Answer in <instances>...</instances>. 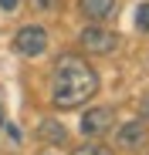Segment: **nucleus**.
<instances>
[{"instance_id":"obj_10","label":"nucleus","mask_w":149,"mask_h":155,"mask_svg":"<svg viewBox=\"0 0 149 155\" xmlns=\"http://www.w3.org/2000/svg\"><path fill=\"white\" fill-rule=\"evenodd\" d=\"M20 7V0H0V10H7V14H14Z\"/></svg>"},{"instance_id":"obj_6","label":"nucleus","mask_w":149,"mask_h":155,"mask_svg":"<svg viewBox=\"0 0 149 155\" xmlns=\"http://www.w3.org/2000/svg\"><path fill=\"white\" fill-rule=\"evenodd\" d=\"M78 7L88 20H109L115 14V0H81Z\"/></svg>"},{"instance_id":"obj_8","label":"nucleus","mask_w":149,"mask_h":155,"mask_svg":"<svg viewBox=\"0 0 149 155\" xmlns=\"http://www.w3.org/2000/svg\"><path fill=\"white\" fill-rule=\"evenodd\" d=\"M71 155H112L109 148H102V145H78Z\"/></svg>"},{"instance_id":"obj_5","label":"nucleus","mask_w":149,"mask_h":155,"mask_svg":"<svg viewBox=\"0 0 149 155\" xmlns=\"http://www.w3.org/2000/svg\"><path fill=\"white\" fill-rule=\"evenodd\" d=\"M112 125H115V111H112V108H88V111L81 115V132H85L88 138L105 135Z\"/></svg>"},{"instance_id":"obj_1","label":"nucleus","mask_w":149,"mask_h":155,"mask_svg":"<svg viewBox=\"0 0 149 155\" xmlns=\"http://www.w3.org/2000/svg\"><path fill=\"white\" fill-rule=\"evenodd\" d=\"M98 71L78 58V54H61L51 68V101L58 108H81L98 94Z\"/></svg>"},{"instance_id":"obj_4","label":"nucleus","mask_w":149,"mask_h":155,"mask_svg":"<svg viewBox=\"0 0 149 155\" xmlns=\"http://www.w3.org/2000/svg\"><path fill=\"white\" fill-rule=\"evenodd\" d=\"M146 142H149V125L146 121H126L115 132V145L122 152H139Z\"/></svg>"},{"instance_id":"obj_9","label":"nucleus","mask_w":149,"mask_h":155,"mask_svg":"<svg viewBox=\"0 0 149 155\" xmlns=\"http://www.w3.org/2000/svg\"><path fill=\"white\" fill-rule=\"evenodd\" d=\"M136 24H139V31H149V4H142V7H139Z\"/></svg>"},{"instance_id":"obj_7","label":"nucleus","mask_w":149,"mask_h":155,"mask_svg":"<svg viewBox=\"0 0 149 155\" xmlns=\"http://www.w3.org/2000/svg\"><path fill=\"white\" fill-rule=\"evenodd\" d=\"M37 135H41L44 142H51V145H61V142L68 138V132H64V125H61V121H51V118H47V121H41V128H37Z\"/></svg>"},{"instance_id":"obj_2","label":"nucleus","mask_w":149,"mask_h":155,"mask_svg":"<svg viewBox=\"0 0 149 155\" xmlns=\"http://www.w3.org/2000/svg\"><path fill=\"white\" fill-rule=\"evenodd\" d=\"M14 51L24 58H41L47 51V31L41 24H27V27H20L17 37H14Z\"/></svg>"},{"instance_id":"obj_3","label":"nucleus","mask_w":149,"mask_h":155,"mask_svg":"<svg viewBox=\"0 0 149 155\" xmlns=\"http://www.w3.org/2000/svg\"><path fill=\"white\" fill-rule=\"evenodd\" d=\"M78 44L88 51V54H112V51L119 47V34L105 31V27H85L78 34Z\"/></svg>"}]
</instances>
